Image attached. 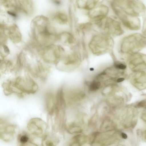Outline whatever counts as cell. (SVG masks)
<instances>
[{"label": "cell", "mask_w": 146, "mask_h": 146, "mask_svg": "<svg viewBox=\"0 0 146 146\" xmlns=\"http://www.w3.org/2000/svg\"><path fill=\"white\" fill-rule=\"evenodd\" d=\"M141 118L143 121L146 123V108H145V110L142 113Z\"/></svg>", "instance_id": "33"}, {"label": "cell", "mask_w": 146, "mask_h": 146, "mask_svg": "<svg viewBox=\"0 0 146 146\" xmlns=\"http://www.w3.org/2000/svg\"><path fill=\"white\" fill-rule=\"evenodd\" d=\"M14 85L22 93L34 94L38 90L37 84L29 77H19L14 82Z\"/></svg>", "instance_id": "12"}, {"label": "cell", "mask_w": 146, "mask_h": 146, "mask_svg": "<svg viewBox=\"0 0 146 146\" xmlns=\"http://www.w3.org/2000/svg\"><path fill=\"white\" fill-rule=\"evenodd\" d=\"M10 53L9 48L5 44H1V57H4L7 56Z\"/></svg>", "instance_id": "30"}, {"label": "cell", "mask_w": 146, "mask_h": 146, "mask_svg": "<svg viewBox=\"0 0 146 146\" xmlns=\"http://www.w3.org/2000/svg\"><path fill=\"white\" fill-rule=\"evenodd\" d=\"M91 141V138L85 135H79L73 137L71 139L70 145V146H81Z\"/></svg>", "instance_id": "25"}, {"label": "cell", "mask_w": 146, "mask_h": 146, "mask_svg": "<svg viewBox=\"0 0 146 146\" xmlns=\"http://www.w3.org/2000/svg\"><path fill=\"white\" fill-rule=\"evenodd\" d=\"M140 135L141 139L146 142V129L141 132Z\"/></svg>", "instance_id": "32"}, {"label": "cell", "mask_w": 146, "mask_h": 146, "mask_svg": "<svg viewBox=\"0 0 146 146\" xmlns=\"http://www.w3.org/2000/svg\"><path fill=\"white\" fill-rule=\"evenodd\" d=\"M58 41L66 46H73L76 44V37L73 34L69 31H64L59 34Z\"/></svg>", "instance_id": "21"}, {"label": "cell", "mask_w": 146, "mask_h": 146, "mask_svg": "<svg viewBox=\"0 0 146 146\" xmlns=\"http://www.w3.org/2000/svg\"><path fill=\"white\" fill-rule=\"evenodd\" d=\"M107 114L100 127L101 131L127 130L134 128L138 120V111L135 105L120 106Z\"/></svg>", "instance_id": "1"}, {"label": "cell", "mask_w": 146, "mask_h": 146, "mask_svg": "<svg viewBox=\"0 0 146 146\" xmlns=\"http://www.w3.org/2000/svg\"><path fill=\"white\" fill-rule=\"evenodd\" d=\"M47 127L46 123L39 118L31 119L27 125V128L29 131L32 135L37 137L44 135Z\"/></svg>", "instance_id": "14"}, {"label": "cell", "mask_w": 146, "mask_h": 146, "mask_svg": "<svg viewBox=\"0 0 146 146\" xmlns=\"http://www.w3.org/2000/svg\"><path fill=\"white\" fill-rule=\"evenodd\" d=\"M109 106L113 108L122 106L130 99L129 92L124 88L116 84L106 85L102 90Z\"/></svg>", "instance_id": "5"}, {"label": "cell", "mask_w": 146, "mask_h": 146, "mask_svg": "<svg viewBox=\"0 0 146 146\" xmlns=\"http://www.w3.org/2000/svg\"><path fill=\"white\" fill-rule=\"evenodd\" d=\"M111 8L114 13L140 17L146 13V7L140 0H111Z\"/></svg>", "instance_id": "3"}, {"label": "cell", "mask_w": 146, "mask_h": 146, "mask_svg": "<svg viewBox=\"0 0 146 146\" xmlns=\"http://www.w3.org/2000/svg\"><path fill=\"white\" fill-rule=\"evenodd\" d=\"M142 25V34L146 36V17H144Z\"/></svg>", "instance_id": "31"}, {"label": "cell", "mask_w": 146, "mask_h": 146, "mask_svg": "<svg viewBox=\"0 0 146 146\" xmlns=\"http://www.w3.org/2000/svg\"><path fill=\"white\" fill-rule=\"evenodd\" d=\"M126 66L122 63H116L113 66L108 67L97 75L96 80L100 82L102 85L120 82L127 77Z\"/></svg>", "instance_id": "4"}, {"label": "cell", "mask_w": 146, "mask_h": 146, "mask_svg": "<svg viewBox=\"0 0 146 146\" xmlns=\"http://www.w3.org/2000/svg\"><path fill=\"white\" fill-rule=\"evenodd\" d=\"M122 25L132 31H137L141 29V22L139 17L129 16L120 13H114Z\"/></svg>", "instance_id": "13"}, {"label": "cell", "mask_w": 146, "mask_h": 146, "mask_svg": "<svg viewBox=\"0 0 146 146\" xmlns=\"http://www.w3.org/2000/svg\"><path fill=\"white\" fill-rule=\"evenodd\" d=\"M104 0H76L78 8L90 11L98 5L102 4Z\"/></svg>", "instance_id": "20"}, {"label": "cell", "mask_w": 146, "mask_h": 146, "mask_svg": "<svg viewBox=\"0 0 146 146\" xmlns=\"http://www.w3.org/2000/svg\"><path fill=\"white\" fill-rule=\"evenodd\" d=\"M5 31L8 39L15 44H19L22 41V35L20 29L16 24H12L7 27L5 26Z\"/></svg>", "instance_id": "18"}, {"label": "cell", "mask_w": 146, "mask_h": 146, "mask_svg": "<svg viewBox=\"0 0 146 146\" xmlns=\"http://www.w3.org/2000/svg\"><path fill=\"white\" fill-rule=\"evenodd\" d=\"M17 127L16 125L7 124L1 127V139L5 141H11L14 139Z\"/></svg>", "instance_id": "19"}, {"label": "cell", "mask_w": 146, "mask_h": 146, "mask_svg": "<svg viewBox=\"0 0 146 146\" xmlns=\"http://www.w3.org/2000/svg\"><path fill=\"white\" fill-rule=\"evenodd\" d=\"M19 143L22 145H28L30 141L29 136L28 134L23 133L19 136Z\"/></svg>", "instance_id": "29"}, {"label": "cell", "mask_w": 146, "mask_h": 146, "mask_svg": "<svg viewBox=\"0 0 146 146\" xmlns=\"http://www.w3.org/2000/svg\"><path fill=\"white\" fill-rule=\"evenodd\" d=\"M65 98H66V101L68 103H73L80 101L84 98V94L83 91L80 90H72L68 92Z\"/></svg>", "instance_id": "24"}, {"label": "cell", "mask_w": 146, "mask_h": 146, "mask_svg": "<svg viewBox=\"0 0 146 146\" xmlns=\"http://www.w3.org/2000/svg\"><path fill=\"white\" fill-rule=\"evenodd\" d=\"M64 50L59 45L54 44L42 47L41 50V57L48 64H57L64 56Z\"/></svg>", "instance_id": "10"}, {"label": "cell", "mask_w": 146, "mask_h": 146, "mask_svg": "<svg viewBox=\"0 0 146 146\" xmlns=\"http://www.w3.org/2000/svg\"><path fill=\"white\" fill-rule=\"evenodd\" d=\"M95 24L102 31L103 33L112 37L120 36L124 33L121 22L111 17L108 16Z\"/></svg>", "instance_id": "9"}, {"label": "cell", "mask_w": 146, "mask_h": 146, "mask_svg": "<svg viewBox=\"0 0 146 146\" xmlns=\"http://www.w3.org/2000/svg\"><path fill=\"white\" fill-rule=\"evenodd\" d=\"M146 48V36L135 33L125 36L121 40L119 50L122 54L132 55Z\"/></svg>", "instance_id": "6"}, {"label": "cell", "mask_w": 146, "mask_h": 146, "mask_svg": "<svg viewBox=\"0 0 146 146\" xmlns=\"http://www.w3.org/2000/svg\"><path fill=\"white\" fill-rule=\"evenodd\" d=\"M113 44L112 37L102 32L92 36L89 42L88 47L94 55L100 56L110 52Z\"/></svg>", "instance_id": "7"}, {"label": "cell", "mask_w": 146, "mask_h": 146, "mask_svg": "<svg viewBox=\"0 0 146 146\" xmlns=\"http://www.w3.org/2000/svg\"><path fill=\"white\" fill-rule=\"evenodd\" d=\"M58 142L55 137L48 135H45L42 141V143H44V145L46 146L55 145H56V143Z\"/></svg>", "instance_id": "27"}, {"label": "cell", "mask_w": 146, "mask_h": 146, "mask_svg": "<svg viewBox=\"0 0 146 146\" xmlns=\"http://www.w3.org/2000/svg\"><path fill=\"white\" fill-rule=\"evenodd\" d=\"M53 21L60 25H67L69 23V18L65 13L61 11L56 12L54 13L52 18Z\"/></svg>", "instance_id": "23"}, {"label": "cell", "mask_w": 146, "mask_h": 146, "mask_svg": "<svg viewBox=\"0 0 146 146\" xmlns=\"http://www.w3.org/2000/svg\"><path fill=\"white\" fill-rule=\"evenodd\" d=\"M109 8L107 5L101 4L88 11L89 18L95 23H99L108 16Z\"/></svg>", "instance_id": "16"}, {"label": "cell", "mask_w": 146, "mask_h": 146, "mask_svg": "<svg viewBox=\"0 0 146 146\" xmlns=\"http://www.w3.org/2000/svg\"><path fill=\"white\" fill-rule=\"evenodd\" d=\"M126 137L125 134L118 130L101 131L94 134L91 138V145L109 146L119 143Z\"/></svg>", "instance_id": "8"}, {"label": "cell", "mask_w": 146, "mask_h": 146, "mask_svg": "<svg viewBox=\"0 0 146 146\" xmlns=\"http://www.w3.org/2000/svg\"><path fill=\"white\" fill-rule=\"evenodd\" d=\"M46 108L49 114L54 113L56 107V100L54 95L48 92L45 96Z\"/></svg>", "instance_id": "22"}, {"label": "cell", "mask_w": 146, "mask_h": 146, "mask_svg": "<svg viewBox=\"0 0 146 146\" xmlns=\"http://www.w3.org/2000/svg\"><path fill=\"white\" fill-rule=\"evenodd\" d=\"M102 86V85L100 82L94 79L90 84L89 85V89L90 91H96L98 90Z\"/></svg>", "instance_id": "28"}, {"label": "cell", "mask_w": 146, "mask_h": 146, "mask_svg": "<svg viewBox=\"0 0 146 146\" xmlns=\"http://www.w3.org/2000/svg\"><path fill=\"white\" fill-rule=\"evenodd\" d=\"M131 84L139 90L146 89V71L133 72L129 76Z\"/></svg>", "instance_id": "17"}, {"label": "cell", "mask_w": 146, "mask_h": 146, "mask_svg": "<svg viewBox=\"0 0 146 146\" xmlns=\"http://www.w3.org/2000/svg\"><path fill=\"white\" fill-rule=\"evenodd\" d=\"M4 89V92L6 95H10L13 93H16L18 94H22V92L19 90L14 85V82L11 81L5 82L2 84Z\"/></svg>", "instance_id": "26"}, {"label": "cell", "mask_w": 146, "mask_h": 146, "mask_svg": "<svg viewBox=\"0 0 146 146\" xmlns=\"http://www.w3.org/2000/svg\"><path fill=\"white\" fill-rule=\"evenodd\" d=\"M31 31L35 41L40 46L54 44L58 41L59 34L46 17L40 16L35 18L31 23Z\"/></svg>", "instance_id": "2"}, {"label": "cell", "mask_w": 146, "mask_h": 146, "mask_svg": "<svg viewBox=\"0 0 146 146\" xmlns=\"http://www.w3.org/2000/svg\"><path fill=\"white\" fill-rule=\"evenodd\" d=\"M128 65L133 72L146 70V54L138 52L131 55Z\"/></svg>", "instance_id": "15"}, {"label": "cell", "mask_w": 146, "mask_h": 146, "mask_svg": "<svg viewBox=\"0 0 146 146\" xmlns=\"http://www.w3.org/2000/svg\"><path fill=\"white\" fill-rule=\"evenodd\" d=\"M82 61L81 55L77 52H73L63 56L57 64L58 70L63 71H70L78 67Z\"/></svg>", "instance_id": "11"}]
</instances>
